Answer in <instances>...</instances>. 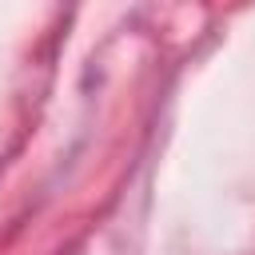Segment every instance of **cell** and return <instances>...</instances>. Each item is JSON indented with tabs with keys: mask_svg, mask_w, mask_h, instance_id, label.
I'll list each match as a JSON object with an SVG mask.
<instances>
[]
</instances>
